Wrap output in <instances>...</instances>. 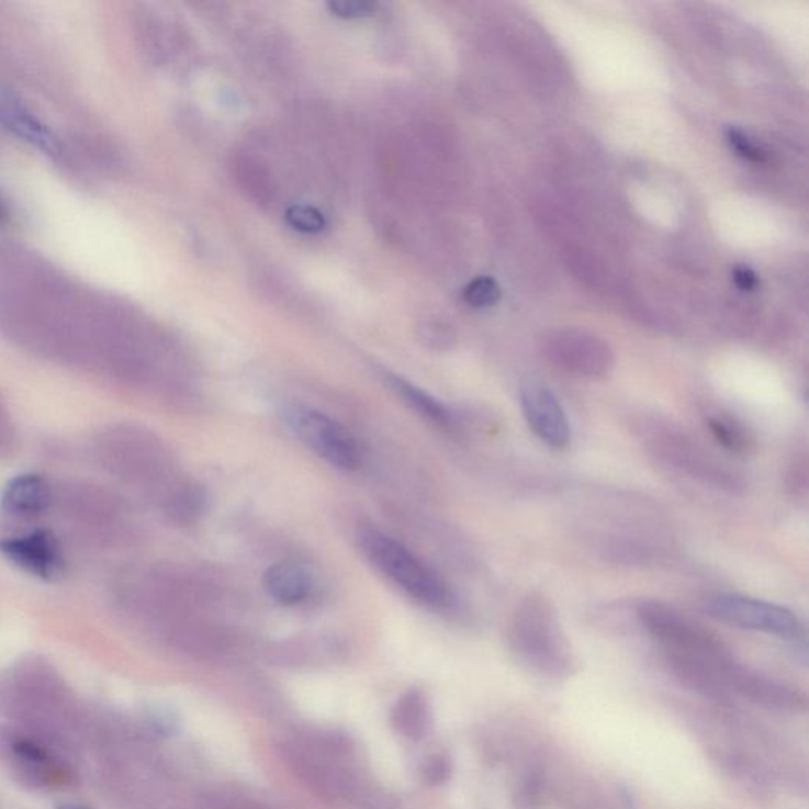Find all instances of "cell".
Returning <instances> with one entry per match:
<instances>
[{
    "label": "cell",
    "instance_id": "cell-1",
    "mask_svg": "<svg viewBox=\"0 0 809 809\" xmlns=\"http://www.w3.org/2000/svg\"><path fill=\"white\" fill-rule=\"evenodd\" d=\"M508 640L514 656L539 674L555 678L573 674L575 660L570 640L544 596L533 593L517 604Z\"/></svg>",
    "mask_w": 809,
    "mask_h": 809
},
{
    "label": "cell",
    "instance_id": "cell-2",
    "mask_svg": "<svg viewBox=\"0 0 809 809\" xmlns=\"http://www.w3.org/2000/svg\"><path fill=\"white\" fill-rule=\"evenodd\" d=\"M358 539L366 559L406 595L431 607L449 604L451 592L443 578L412 550L379 530H362Z\"/></svg>",
    "mask_w": 809,
    "mask_h": 809
},
{
    "label": "cell",
    "instance_id": "cell-3",
    "mask_svg": "<svg viewBox=\"0 0 809 809\" xmlns=\"http://www.w3.org/2000/svg\"><path fill=\"white\" fill-rule=\"evenodd\" d=\"M640 625L660 640L667 652L694 654L711 661H724L722 643L710 631L689 620L663 600H643L638 609Z\"/></svg>",
    "mask_w": 809,
    "mask_h": 809
},
{
    "label": "cell",
    "instance_id": "cell-4",
    "mask_svg": "<svg viewBox=\"0 0 809 809\" xmlns=\"http://www.w3.org/2000/svg\"><path fill=\"white\" fill-rule=\"evenodd\" d=\"M286 423L311 451L341 471H355L362 462V452L350 431L314 408L293 406L286 412Z\"/></svg>",
    "mask_w": 809,
    "mask_h": 809
},
{
    "label": "cell",
    "instance_id": "cell-5",
    "mask_svg": "<svg viewBox=\"0 0 809 809\" xmlns=\"http://www.w3.org/2000/svg\"><path fill=\"white\" fill-rule=\"evenodd\" d=\"M705 610L721 623L776 638L796 640L804 632L800 620L789 609L750 596L717 595L707 600Z\"/></svg>",
    "mask_w": 809,
    "mask_h": 809
},
{
    "label": "cell",
    "instance_id": "cell-6",
    "mask_svg": "<svg viewBox=\"0 0 809 809\" xmlns=\"http://www.w3.org/2000/svg\"><path fill=\"white\" fill-rule=\"evenodd\" d=\"M285 757L291 771L316 796L329 801L359 797V783L352 773L337 764L340 759L330 756L318 744L288 743Z\"/></svg>",
    "mask_w": 809,
    "mask_h": 809
},
{
    "label": "cell",
    "instance_id": "cell-7",
    "mask_svg": "<svg viewBox=\"0 0 809 809\" xmlns=\"http://www.w3.org/2000/svg\"><path fill=\"white\" fill-rule=\"evenodd\" d=\"M520 406L528 427L549 448L563 451L571 446L570 419L559 397L546 384L528 381L520 390Z\"/></svg>",
    "mask_w": 809,
    "mask_h": 809
},
{
    "label": "cell",
    "instance_id": "cell-8",
    "mask_svg": "<svg viewBox=\"0 0 809 809\" xmlns=\"http://www.w3.org/2000/svg\"><path fill=\"white\" fill-rule=\"evenodd\" d=\"M724 678L743 697L768 710L783 711V714L807 711V694L778 679L748 671L733 661L724 668Z\"/></svg>",
    "mask_w": 809,
    "mask_h": 809
},
{
    "label": "cell",
    "instance_id": "cell-9",
    "mask_svg": "<svg viewBox=\"0 0 809 809\" xmlns=\"http://www.w3.org/2000/svg\"><path fill=\"white\" fill-rule=\"evenodd\" d=\"M0 552L24 570L45 578L59 574L63 564L56 542L43 531L24 538L3 539L0 541Z\"/></svg>",
    "mask_w": 809,
    "mask_h": 809
},
{
    "label": "cell",
    "instance_id": "cell-10",
    "mask_svg": "<svg viewBox=\"0 0 809 809\" xmlns=\"http://www.w3.org/2000/svg\"><path fill=\"white\" fill-rule=\"evenodd\" d=\"M262 587L269 598L282 606H297L311 598L315 589L314 575L304 564L279 562L268 568L262 577Z\"/></svg>",
    "mask_w": 809,
    "mask_h": 809
},
{
    "label": "cell",
    "instance_id": "cell-11",
    "mask_svg": "<svg viewBox=\"0 0 809 809\" xmlns=\"http://www.w3.org/2000/svg\"><path fill=\"white\" fill-rule=\"evenodd\" d=\"M557 361L566 370L577 375L599 379L606 375L610 369L609 352L604 350L596 341H577V344H563L555 350Z\"/></svg>",
    "mask_w": 809,
    "mask_h": 809
},
{
    "label": "cell",
    "instance_id": "cell-12",
    "mask_svg": "<svg viewBox=\"0 0 809 809\" xmlns=\"http://www.w3.org/2000/svg\"><path fill=\"white\" fill-rule=\"evenodd\" d=\"M387 384L408 408L418 413L420 418L429 420L441 429H452L456 426L451 409L446 408V405L437 401L429 392L420 390L416 384L397 375H387Z\"/></svg>",
    "mask_w": 809,
    "mask_h": 809
},
{
    "label": "cell",
    "instance_id": "cell-13",
    "mask_svg": "<svg viewBox=\"0 0 809 809\" xmlns=\"http://www.w3.org/2000/svg\"><path fill=\"white\" fill-rule=\"evenodd\" d=\"M394 731L408 740H419L426 735L429 726V707L419 689L412 688L398 697L391 711Z\"/></svg>",
    "mask_w": 809,
    "mask_h": 809
},
{
    "label": "cell",
    "instance_id": "cell-14",
    "mask_svg": "<svg viewBox=\"0 0 809 809\" xmlns=\"http://www.w3.org/2000/svg\"><path fill=\"white\" fill-rule=\"evenodd\" d=\"M48 485L40 476L29 474L12 481L3 495V506L14 514H35L48 505Z\"/></svg>",
    "mask_w": 809,
    "mask_h": 809
},
{
    "label": "cell",
    "instance_id": "cell-15",
    "mask_svg": "<svg viewBox=\"0 0 809 809\" xmlns=\"http://www.w3.org/2000/svg\"><path fill=\"white\" fill-rule=\"evenodd\" d=\"M0 116L5 119L7 124L14 132L20 133L23 138H26L27 142L34 143L35 146L46 150V153H56L57 144L54 142L53 136L34 117L29 116L26 111L20 110L16 106L5 105L0 108Z\"/></svg>",
    "mask_w": 809,
    "mask_h": 809
},
{
    "label": "cell",
    "instance_id": "cell-16",
    "mask_svg": "<svg viewBox=\"0 0 809 809\" xmlns=\"http://www.w3.org/2000/svg\"><path fill=\"white\" fill-rule=\"evenodd\" d=\"M707 426L715 440L728 451L739 454V452H746L751 446V438L748 437L742 424L737 423L735 419L728 418V416H711L707 420Z\"/></svg>",
    "mask_w": 809,
    "mask_h": 809
},
{
    "label": "cell",
    "instance_id": "cell-17",
    "mask_svg": "<svg viewBox=\"0 0 809 809\" xmlns=\"http://www.w3.org/2000/svg\"><path fill=\"white\" fill-rule=\"evenodd\" d=\"M207 505V494L200 485H183L181 491L176 494L172 502V514L178 517L181 523H190L195 520L201 513H204Z\"/></svg>",
    "mask_w": 809,
    "mask_h": 809
},
{
    "label": "cell",
    "instance_id": "cell-18",
    "mask_svg": "<svg viewBox=\"0 0 809 809\" xmlns=\"http://www.w3.org/2000/svg\"><path fill=\"white\" fill-rule=\"evenodd\" d=\"M463 300L473 307H491L499 300V286L491 277H477L463 290Z\"/></svg>",
    "mask_w": 809,
    "mask_h": 809
},
{
    "label": "cell",
    "instance_id": "cell-19",
    "mask_svg": "<svg viewBox=\"0 0 809 809\" xmlns=\"http://www.w3.org/2000/svg\"><path fill=\"white\" fill-rule=\"evenodd\" d=\"M285 217L290 226L302 233H319L326 225L322 212L316 211L315 207L291 206Z\"/></svg>",
    "mask_w": 809,
    "mask_h": 809
},
{
    "label": "cell",
    "instance_id": "cell-20",
    "mask_svg": "<svg viewBox=\"0 0 809 809\" xmlns=\"http://www.w3.org/2000/svg\"><path fill=\"white\" fill-rule=\"evenodd\" d=\"M451 759L440 753L431 754V756L427 757L423 764V768H420V776H423V782L427 786H443V784L451 779Z\"/></svg>",
    "mask_w": 809,
    "mask_h": 809
},
{
    "label": "cell",
    "instance_id": "cell-21",
    "mask_svg": "<svg viewBox=\"0 0 809 809\" xmlns=\"http://www.w3.org/2000/svg\"><path fill=\"white\" fill-rule=\"evenodd\" d=\"M330 12L345 20H359V18L372 16L377 5L367 0H333L329 3Z\"/></svg>",
    "mask_w": 809,
    "mask_h": 809
},
{
    "label": "cell",
    "instance_id": "cell-22",
    "mask_svg": "<svg viewBox=\"0 0 809 809\" xmlns=\"http://www.w3.org/2000/svg\"><path fill=\"white\" fill-rule=\"evenodd\" d=\"M728 142L731 144L732 149H735V153L746 158V160L756 161V164L765 160L764 153L759 149L756 144L751 143V139L744 133L737 131V128H731L728 132Z\"/></svg>",
    "mask_w": 809,
    "mask_h": 809
},
{
    "label": "cell",
    "instance_id": "cell-23",
    "mask_svg": "<svg viewBox=\"0 0 809 809\" xmlns=\"http://www.w3.org/2000/svg\"><path fill=\"white\" fill-rule=\"evenodd\" d=\"M358 800L364 809H397L395 798L381 789L362 790Z\"/></svg>",
    "mask_w": 809,
    "mask_h": 809
},
{
    "label": "cell",
    "instance_id": "cell-24",
    "mask_svg": "<svg viewBox=\"0 0 809 809\" xmlns=\"http://www.w3.org/2000/svg\"><path fill=\"white\" fill-rule=\"evenodd\" d=\"M14 754L23 761L31 762V764H45L48 762V754L43 750L40 744L31 742V740H18L13 744Z\"/></svg>",
    "mask_w": 809,
    "mask_h": 809
},
{
    "label": "cell",
    "instance_id": "cell-25",
    "mask_svg": "<svg viewBox=\"0 0 809 809\" xmlns=\"http://www.w3.org/2000/svg\"><path fill=\"white\" fill-rule=\"evenodd\" d=\"M733 280H735L737 286L743 291H751L757 286V276L750 268H744V266H739L733 271Z\"/></svg>",
    "mask_w": 809,
    "mask_h": 809
},
{
    "label": "cell",
    "instance_id": "cell-26",
    "mask_svg": "<svg viewBox=\"0 0 809 809\" xmlns=\"http://www.w3.org/2000/svg\"><path fill=\"white\" fill-rule=\"evenodd\" d=\"M222 809H274L268 807V805L258 804L254 800H243V798H235V800L226 801Z\"/></svg>",
    "mask_w": 809,
    "mask_h": 809
},
{
    "label": "cell",
    "instance_id": "cell-27",
    "mask_svg": "<svg viewBox=\"0 0 809 809\" xmlns=\"http://www.w3.org/2000/svg\"><path fill=\"white\" fill-rule=\"evenodd\" d=\"M59 809H86V808L77 807V805H64V807H60Z\"/></svg>",
    "mask_w": 809,
    "mask_h": 809
},
{
    "label": "cell",
    "instance_id": "cell-28",
    "mask_svg": "<svg viewBox=\"0 0 809 809\" xmlns=\"http://www.w3.org/2000/svg\"><path fill=\"white\" fill-rule=\"evenodd\" d=\"M0 212H2V211H0Z\"/></svg>",
    "mask_w": 809,
    "mask_h": 809
}]
</instances>
